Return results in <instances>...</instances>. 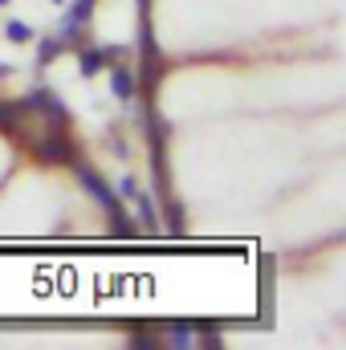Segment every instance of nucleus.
<instances>
[{"mask_svg": "<svg viewBox=\"0 0 346 350\" xmlns=\"http://www.w3.org/2000/svg\"><path fill=\"white\" fill-rule=\"evenodd\" d=\"M25 143L37 151L41 163H74V143H70L66 126H49V135H37V139L29 135Z\"/></svg>", "mask_w": 346, "mask_h": 350, "instance_id": "nucleus-1", "label": "nucleus"}, {"mask_svg": "<svg viewBox=\"0 0 346 350\" xmlns=\"http://www.w3.org/2000/svg\"><path fill=\"white\" fill-rule=\"evenodd\" d=\"M90 12V0H78L70 12H66V21H62V37H74L78 33V25H82V16Z\"/></svg>", "mask_w": 346, "mask_h": 350, "instance_id": "nucleus-2", "label": "nucleus"}, {"mask_svg": "<svg viewBox=\"0 0 346 350\" xmlns=\"http://www.w3.org/2000/svg\"><path fill=\"white\" fill-rule=\"evenodd\" d=\"M110 90H114L118 98H131V94H135V82H131V74H127V70H114V78H110Z\"/></svg>", "mask_w": 346, "mask_h": 350, "instance_id": "nucleus-3", "label": "nucleus"}, {"mask_svg": "<svg viewBox=\"0 0 346 350\" xmlns=\"http://www.w3.org/2000/svg\"><path fill=\"white\" fill-rule=\"evenodd\" d=\"M102 62H106V53H102V49H90V53H82V74H98V70H102Z\"/></svg>", "mask_w": 346, "mask_h": 350, "instance_id": "nucleus-4", "label": "nucleus"}, {"mask_svg": "<svg viewBox=\"0 0 346 350\" xmlns=\"http://www.w3.org/2000/svg\"><path fill=\"white\" fill-rule=\"evenodd\" d=\"M8 37H12V41H29V37H33V29H29V25H21V21H12V25H8Z\"/></svg>", "mask_w": 346, "mask_h": 350, "instance_id": "nucleus-5", "label": "nucleus"}, {"mask_svg": "<svg viewBox=\"0 0 346 350\" xmlns=\"http://www.w3.org/2000/svg\"><path fill=\"white\" fill-rule=\"evenodd\" d=\"M57 49H62V41H45V45H41V62H49V57H57Z\"/></svg>", "mask_w": 346, "mask_h": 350, "instance_id": "nucleus-6", "label": "nucleus"}, {"mask_svg": "<svg viewBox=\"0 0 346 350\" xmlns=\"http://www.w3.org/2000/svg\"><path fill=\"white\" fill-rule=\"evenodd\" d=\"M0 4H8V0H0Z\"/></svg>", "mask_w": 346, "mask_h": 350, "instance_id": "nucleus-7", "label": "nucleus"}]
</instances>
